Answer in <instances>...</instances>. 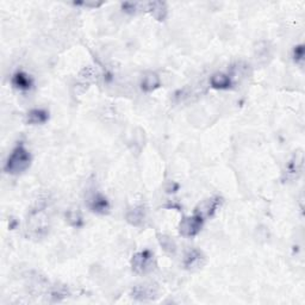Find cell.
Segmentation results:
<instances>
[{
    "instance_id": "cell-1",
    "label": "cell",
    "mask_w": 305,
    "mask_h": 305,
    "mask_svg": "<svg viewBox=\"0 0 305 305\" xmlns=\"http://www.w3.org/2000/svg\"><path fill=\"white\" fill-rule=\"evenodd\" d=\"M31 165V154L24 144H18L7 158L4 170L11 176H17L25 172Z\"/></svg>"
},
{
    "instance_id": "cell-2",
    "label": "cell",
    "mask_w": 305,
    "mask_h": 305,
    "mask_svg": "<svg viewBox=\"0 0 305 305\" xmlns=\"http://www.w3.org/2000/svg\"><path fill=\"white\" fill-rule=\"evenodd\" d=\"M132 267L137 274L149 273L155 267L154 254L148 249L136 253L132 259Z\"/></svg>"
},
{
    "instance_id": "cell-3",
    "label": "cell",
    "mask_w": 305,
    "mask_h": 305,
    "mask_svg": "<svg viewBox=\"0 0 305 305\" xmlns=\"http://www.w3.org/2000/svg\"><path fill=\"white\" fill-rule=\"evenodd\" d=\"M303 165H304V156L303 151L298 150L296 151L289 162L286 163L285 170H284V180H297L302 176L303 172Z\"/></svg>"
},
{
    "instance_id": "cell-4",
    "label": "cell",
    "mask_w": 305,
    "mask_h": 305,
    "mask_svg": "<svg viewBox=\"0 0 305 305\" xmlns=\"http://www.w3.org/2000/svg\"><path fill=\"white\" fill-rule=\"evenodd\" d=\"M204 223V220L198 215L193 213V216L185 217L184 220H181L179 224V231L184 237H193V236L198 235V232L201 231Z\"/></svg>"
},
{
    "instance_id": "cell-5",
    "label": "cell",
    "mask_w": 305,
    "mask_h": 305,
    "mask_svg": "<svg viewBox=\"0 0 305 305\" xmlns=\"http://www.w3.org/2000/svg\"><path fill=\"white\" fill-rule=\"evenodd\" d=\"M28 226V230H30L31 235H35L36 237L45 235L47 232V229H48L47 216L42 211L34 212L30 216V219H29Z\"/></svg>"
},
{
    "instance_id": "cell-6",
    "label": "cell",
    "mask_w": 305,
    "mask_h": 305,
    "mask_svg": "<svg viewBox=\"0 0 305 305\" xmlns=\"http://www.w3.org/2000/svg\"><path fill=\"white\" fill-rule=\"evenodd\" d=\"M222 203V199L220 197H212L209 199H205L202 203H199L197 208L194 210L195 215H198L199 217H202L203 220L205 221V219H209V217L213 216V213L217 211L219 206Z\"/></svg>"
},
{
    "instance_id": "cell-7",
    "label": "cell",
    "mask_w": 305,
    "mask_h": 305,
    "mask_svg": "<svg viewBox=\"0 0 305 305\" xmlns=\"http://www.w3.org/2000/svg\"><path fill=\"white\" fill-rule=\"evenodd\" d=\"M133 298L137 300H151L159 297V288L155 284L137 285L133 289Z\"/></svg>"
},
{
    "instance_id": "cell-8",
    "label": "cell",
    "mask_w": 305,
    "mask_h": 305,
    "mask_svg": "<svg viewBox=\"0 0 305 305\" xmlns=\"http://www.w3.org/2000/svg\"><path fill=\"white\" fill-rule=\"evenodd\" d=\"M89 208L92 212L99 213V215H105L110 211V203L107 198L101 193H96L90 198Z\"/></svg>"
},
{
    "instance_id": "cell-9",
    "label": "cell",
    "mask_w": 305,
    "mask_h": 305,
    "mask_svg": "<svg viewBox=\"0 0 305 305\" xmlns=\"http://www.w3.org/2000/svg\"><path fill=\"white\" fill-rule=\"evenodd\" d=\"M205 264V256L201 250L192 249L185 255L184 266L187 270H194V268H201Z\"/></svg>"
},
{
    "instance_id": "cell-10",
    "label": "cell",
    "mask_w": 305,
    "mask_h": 305,
    "mask_svg": "<svg viewBox=\"0 0 305 305\" xmlns=\"http://www.w3.org/2000/svg\"><path fill=\"white\" fill-rule=\"evenodd\" d=\"M160 85H161V80L155 72H147L143 74L142 80H141V89L144 92H152V91L159 89Z\"/></svg>"
},
{
    "instance_id": "cell-11",
    "label": "cell",
    "mask_w": 305,
    "mask_h": 305,
    "mask_svg": "<svg viewBox=\"0 0 305 305\" xmlns=\"http://www.w3.org/2000/svg\"><path fill=\"white\" fill-rule=\"evenodd\" d=\"M12 85L20 91H29L34 85V81H32L30 75L24 73V72H17L12 76Z\"/></svg>"
},
{
    "instance_id": "cell-12",
    "label": "cell",
    "mask_w": 305,
    "mask_h": 305,
    "mask_svg": "<svg viewBox=\"0 0 305 305\" xmlns=\"http://www.w3.org/2000/svg\"><path fill=\"white\" fill-rule=\"evenodd\" d=\"M49 119L48 111L43 110V108H34V110L29 111L27 115V123L28 124H45Z\"/></svg>"
},
{
    "instance_id": "cell-13",
    "label": "cell",
    "mask_w": 305,
    "mask_h": 305,
    "mask_svg": "<svg viewBox=\"0 0 305 305\" xmlns=\"http://www.w3.org/2000/svg\"><path fill=\"white\" fill-rule=\"evenodd\" d=\"M210 85L216 90H228L231 86V78L228 74L216 73L210 78Z\"/></svg>"
},
{
    "instance_id": "cell-14",
    "label": "cell",
    "mask_w": 305,
    "mask_h": 305,
    "mask_svg": "<svg viewBox=\"0 0 305 305\" xmlns=\"http://www.w3.org/2000/svg\"><path fill=\"white\" fill-rule=\"evenodd\" d=\"M148 10L150 11L155 19L163 20L167 16V6L162 2H154L148 4Z\"/></svg>"
},
{
    "instance_id": "cell-15",
    "label": "cell",
    "mask_w": 305,
    "mask_h": 305,
    "mask_svg": "<svg viewBox=\"0 0 305 305\" xmlns=\"http://www.w3.org/2000/svg\"><path fill=\"white\" fill-rule=\"evenodd\" d=\"M144 219H146V212H144V209L142 206L130 210L128 215H126V220L133 226H141L143 223Z\"/></svg>"
},
{
    "instance_id": "cell-16",
    "label": "cell",
    "mask_w": 305,
    "mask_h": 305,
    "mask_svg": "<svg viewBox=\"0 0 305 305\" xmlns=\"http://www.w3.org/2000/svg\"><path fill=\"white\" fill-rule=\"evenodd\" d=\"M159 242L166 253L174 255L177 253V245L172 237L168 235H159Z\"/></svg>"
},
{
    "instance_id": "cell-17",
    "label": "cell",
    "mask_w": 305,
    "mask_h": 305,
    "mask_svg": "<svg viewBox=\"0 0 305 305\" xmlns=\"http://www.w3.org/2000/svg\"><path fill=\"white\" fill-rule=\"evenodd\" d=\"M67 220H68V222L72 224V226H74V227L82 226V219H81V216H80L79 212H74V211L70 212L67 215Z\"/></svg>"
},
{
    "instance_id": "cell-18",
    "label": "cell",
    "mask_w": 305,
    "mask_h": 305,
    "mask_svg": "<svg viewBox=\"0 0 305 305\" xmlns=\"http://www.w3.org/2000/svg\"><path fill=\"white\" fill-rule=\"evenodd\" d=\"M293 60L296 61V63H303V60H304V46L303 45L295 47V49H293Z\"/></svg>"
},
{
    "instance_id": "cell-19",
    "label": "cell",
    "mask_w": 305,
    "mask_h": 305,
    "mask_svg": "<svg viewBox=\"0 0 305 305\" xmlns=\"http://www.w3.org/2000/svg\"><path fill=\"white\" fill-rule=\"evenodd\" d=\"M137 6H139V4H137V3H124V4H122L123 11H124V12H126V13H130V14L136 13Z\"/></svg>"
}]
</instances>
